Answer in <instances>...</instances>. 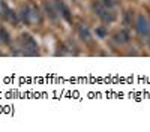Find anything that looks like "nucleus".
I'll use <instances>...</instances> for the list:
<instances>
[{
	"instance_id": "f03ea898",
	"label": "nucleus",
	"mask_w": 150,
	"mask_h": 132,
	"mask_svg": "<svg viewBox=\"0 0 150 132\" xmlns=\"http://www.w3.org/2000/svg\"><path fill=\"white\" fill-rule=\"evenodd\" d=\"M21 45H23V50L26 51V54H29V56H36L38 54V44L33 39L32 35L23 33L21 35Z\"/></svg>"
},
{
	"instance_id": "9d476101",
	"label": "nucleus",
	"mask_w": 150,
	"mask_h": 132,
	"mask_svg": "<svg viewBox=\"0 0 150 132\" xmlns=\"http://www.w3.org/2000/svg\"><path fill=\"white\" fill-rule=\"evenodd\" d=\"M5 20H8L9 23H12V24H17L18 23V18H17V14L14 11H8V14H6V17H5Z\"/></svg>"
},
{
	"instance_id": "9b49d317",
	"label": "nucleus",
	"mask_w": 150,
	"mask_h": 132,
	"mask_svg": "<svg viewBox=\"0 0 150 132\" xmlns=\"http://www.w3.org/2000/svg\"><path fill=\"white\" fill-rule=\"evenodd\" d=\"M8 11H9V8H8V5L3 2V0H0V17H6V14H8Z\"/></svg>"
},
{
	"instance_id": "f8f14e48",
	"label": "nucleus",
	"mask_w": 150,
	"mask_h": 132,
	"mask_svg": "<svg viewBox=\"0 0 150 132\" xmlns=\"http://www.w3.org/2000/svg\"><path fill=\"white\" fill-rule=\"evenodd\" d=\"M96 35H98V38H105L107 32H105L104 27H99V29H96Z\"/></svg>"
},
{
	"instance_id": "39448f33",
	"label": "nucleus",
	"mask_w": 150,
	"mask_h": 132,
	"mask_svg": "<svg viewBox=\"0 0 150 132\" xmlns=\"http://www.w3.org/2000/svg\"><path fill=\"white\" fill-rule=\"evenodd\" d=\"M56 6L59 8V11H60V15L63 17L68 23H72V17H71V11H69V8L62 2V0H56Z\"/></svg>"
},
{
	"instance_id": "7ed1b4c3",
	"label": "nucleus",
	"mask_w": 150,
	"mask_h": 132,
	"mask_svg": "<svg viewBox=\"0 0 150 132\" xmlns=\"http://www.w3.org/2000/svg\"><path fill=\"white\" fill-rule=\"evenodd\" d=\"M93 11L98 14V17L101 18L104 23H112L114 21V15L111 14V11L102 5V2H96L93 3Z\"/></svg>"
},
{
	"instance_id": "0eeeda50",
	"label": "nucleus",
	"mask_w": 150,
	"mask_h": 132,
	"mask_svg": "<svg viewBox=\"0 0 150 132\" xmlns=\"http://www.w3.org/2000/svg\"><path fill=\"white\" fill-rule=\"evenodd\" d=\"M44 6H45V11H47V14H48V17L51 18V20H56L57 18V15H56V9H54V6H53V3L51 2H47L44 3Z\"/></svg>"
},
{
	"instance_id": "ddd939ff",
	"label": "nucleus",
	"mask_w": 150,
	"mask_h": 132,
	"mask_svg": "<svg viewBox=\"0 0 150 132\" xmlns=\"http://www.w3.org/2000/svg\"><path fill=\"white\" fill-rule=\"evenodd\" d=\"M102 5L104 6H107V8H112V6H114V3H112V0H102Z\"/></svg>"
},
{
	"instance_id": "6e6552de",
	"label": "nucleus",
	"mask_w": 150,
	"mask_h": 132,
	"mask_svg": "<svg viewBox=\"0 0 150 132\" xmlns=\"http://www.w3.org/2000/svg\"><path fill=\"white\" fill-rule=\"evenodd\" d=\"M78 33H80V38H81L83 41H89V38H90V32H89V29H87L84 24H81V26L78 27Z\"/></svg>"
},
{
	"instance_id": "20e7f679",
	"label": "nucleus",
	"mask_w": 150,
	"mask_h": 132,
	"mask_svg": "<svg viewBox=\"0 0 150 132\" xmlns=\"http://www.w3.org/2000/svg\"><path fill=\"white\" fill-rule=\"evenodd\" d=\"M135 27H137V32H138L141 36H149V35H150V24H149V21L146 20V17L141 15V14L137 17Z\"/></svg>"
},
{
	"instance_id": "f257e3e1",
	"label": "nucleus",
	"mask_w": 150,
	"mask_h": 132,
	"mask_svg": "<svg viewBox=\"0 0 150 132\" xmlns=\"http://www.w3.org/2000/svg\"><path fill=\"white\" fill-rule=\"evenodd\" d=\"M23 23L26 24H32L39 21V12H38V8H35L33 5H27L21 9V14H20Z\"/></svg>"
},
{
	"instance_id": "1a4fd4ad",
	"label": "nucleus",
	"mask_w": 150,
	"mask_h": 132,
	"mask_svg": "<svg viewBox=\"0 0 150 132\" xmlns=\"http://www.w3.org/2000/svg\"><path fill=\"white\" fill-rule=\"evenodd\" d=\"M0 41H2L3 44H9V42H11V36H9V33L6 32L5 27H0Z\"/></svg>"
},
{
	"instance_id": "423d86ee",
	"label": "nucleus",
	"mask_w": 150,
	"mask_h": 132,
	"mask_svg": "<svg viewBox=\"0 0 150 132\" xmlns=\"http://www.w3.org/2000/svg\"><path fill=\"white\" fill-rule=\"evenodd\" d=\"M114 39H116V42H119V44H125V42L129 41V35H128V32L120 30V32H117V33L114 35Z\"/></svg>"
}]
</instances>
